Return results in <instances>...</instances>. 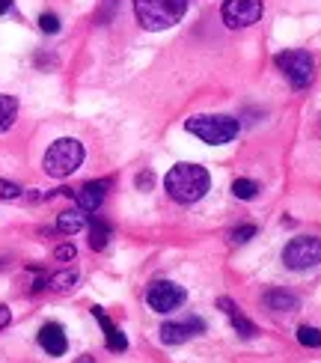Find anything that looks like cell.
<instances>
[{
    "label": "cell",
    "mask_w": 321,
    "mask_h": 363,
    "mask_svg": "<svg viewBox=\"0 0 321 363\" xmlns=\"http://www.w3.org/2000/svg\"><path fill=\"white\" fill-rule=\"evenodd\" d=\"M74 283H78V274H74V271H63V274H54V277L48 280V289H54V292H69Z\"/></svg>",
    "instance_id": "18"
},
{
    "label": "cell",
    "mask_w": 321,
    "mask_h": 363,
    "mask_svg": "<svg viewBox=\"0 0 321 363\" xmlns=\"http://www.w3.org/2000/svg\"><path fill=\"white\" fill-rule=\"evenodd\" d=\"M232 194L238 196V200H253V196L259 194V185H256V182H250V179H235Z\"/></svg>",
    "instance_id": "20"
},
{
    "label": "cell",
    "mask_w": 321,
    "mask_h": 363,
    "mask_svg": "<svg viewBox=\"0 0 321 363\" xmlns=\"http://www.w3.org/2000/svg\"><path fill=\"white\" fill-rule=\"evenodd\" d=\"M107 188H111V182H86V185L81 191H74V203H78L81 211H86V215H93V211L101 208L104 196H107Z\"/></svg>",
    "instance_id": "10"
},
{
    "label": "cell",
    "mask_w": 321,
    "mask_h": 363,
    "mask_svg": "<svg viewBox=\"0 0 321 363\" xmlns=\"http://www.w3.org/2000/svg\"><path fill=\"white\" fill-rule=\"evenodd\" d=\"M185 128L200 138L208 146H223V143H232L238 138V119L235 116H226V113H208V116H191Z\"/></svg>",
    "instance_id": "3"
},
{
    "label": "cell",
    "mask_w": 321,
    "mask_h": 363,
    "mask_svg": "<svg viewBox=\"0 0 321 363\" xmlns=\"http://www.w3.org/2000/svg\"><path fill=\"white\" fill-rule=\"evenodd\" d=\"M298 342L307 345V349H318L321 345V330L312 328V325H300L298 328Z\"/></svg>",
    "instance_id": "17"
},
{
    "label": "cell",
    "mask_w": 321,
    "mask_h": 363,
    "mask_svg": "<svg viewBox=\"0 0 321 363\" xmlns=\"http://www.w3.org/2000/svg\"><path fill=\"white\" fill-rule=\"evenodd\" d=\"M104 345H107L111 352H125V349H128V340H125V334H122L119 328H111V330L104 334Z\"/></svg>",
    "instance_id": "19"
},
{
    "label": "cell",
    "mask_w": 321,
    "mask_h": 363,
    "mask_svg": "<svg viewBox=\"0 0 321 363\" xmlns=\"http://www.w3.org/2000/svg\"><path fill=\"white\" fill-rule=\"evenodd\" d=\"M39 30H42V33H57V30H60V18H57V15L54 12H42L39 15Z\"/></svg>",
    "instance_id": "21"
},
{
    "label": "cell",
    "mask_w": 321,
    "mask_h": 363,
    "mask_svg": "<svg viewBox=\"0 0 321 363\" xmlns=\"http://www.w3.org/2000/svg\"><path fill=\"white\" fill-rule=\"evenodd\" d=\"M86 223H89V215H86V211H81V208H69V211H63V215L57 218V230L63 233V235H74V233H81Z\"/></svg>",
    "instance_id": "13"
},
{
    "label": "cell",
    "mask_w": 321,
    "mask_h": 363,
    "mask_svg": "<svg viewBox=\"0 0 321 363\" xmlns=\"http://www.w3.org/2000/svg\"><path fill=\"white\" fill-rule=\"evenodd\" d=\"M12 9V0H0V15H6Z\"/></svg>",
    "instance_id": "26"
},
{
    "label": "cell",
    "mask_w": 321,
    "mask_h": 363,
    "mask_svg": "<svg viewBox=\"0 0 321 363\" xmlns=\"http://www.w3.org/2000/svg\"><path fill=\"white\" fill-rule=\"evenodd\" d=\"M107 245H111V223H104L98 218H89V247L104 250Z\"/></svg>",
    "instance_id": "15"
},
{
    "label": "cell",
    "mask_w": 321,
    "mask_h": 363,
    "mask_svg": "<svg viewBox=\"0 0 321 363\" xmlns=\"http://www.w3.org/2000/svg\"><path fill=\"white\" fill-rule=\"evenodd\" d=\"M262 0H223L220 6V18L229 30H241V27H250L262 18Z\"/></svg>",
    "instance_id": "8"
},
{
    "label": "cell",
    "mask_w": 321,
    "mask_h": 363,
    "mask_svg": "<svg viewBox=\"0 0 321 363\" xmlns=\"http://www.w3.org/2000/svg\"><path fill=\"white\" fill-rule=\"evenodd\" d=\"M191 0H134V15L146 30H170L185 18Z\"/></svg>",
    "instance_id": "2"
},
{
    "label": "cell",
    "mask_w": 321,
    "mask_h": 363,
    "mask_svg": "<svg viewBox=\"0 0 321 363\" xmlns=\"http://www.w3.org/2000/svg\"><path fill=\"white\" fill-rule=\"evenodd\" d=\"M15 196H21V188L15 182L0 179V200H15Z\"/></svg>",
    "instance_id": "23"
},
{
    "label": "cell",
    "mask_w": 321,
    "mask_h": 363,
    "mask_svg": "<svg viewBox=\"0 0 321 363\" xmlns=\"http://www.w3.org/2000/svg\"><path fill=\"white\" fill-rule=\"evenodd\" d=\"M274 63H277V69L286 74V81L295 89H307L315 78V63L307 51H283L274 57Z\"/></svg>",
    "instance_id": "5"
},
{
    "label": "cell",
    "mask_w": 321,
    "mask_h": 363,
    "mask_svg": "<svg viewBox=\"0 0 321 363\" xmlns=\"http://www.w3.org/2000/svg\"><path fill=\"white\" fill-rule=\"evenodd\" d=\"M283 262H286V268H292V271L315 268L321 262V238H315V235L292 238L286 245V250H283Z\"/></svg>",
    "instance_id": "6"
},
{
    "label": "cell",
    "mask_w": 321,
    "mask_h": 363,
    "mask_svg": "<svg viewBox=\"0 0 321 363\" xmlns=\"http://www.w3.org/2000/svg\"><path fill=\"white\" fill-rule=\"evenodd\" d=\"M164 188L176 203L191 206V203L203 200V196L208 194L211 176H208L205 167H200V164L185 161V164H176V167L164 176Z\"/></svg>",
    "instance_id": "1"
},
{
    "label": "cell",
    "mask_w": 321,
    "mask_h": 363,
    "mask_svg": "<svg viewBox=\"0 0 321 363\" xmlns=\"http://www.w3.org/2000/svg\"><path fill=\"white\" fill-rule=\"evenodd\" d=\"M15 116H18V101L0 93V131H6L15 123Z\"/></svg>",
    "instance_id": "16"
},
{
    "label": "cell",
    "mask_w": 321,
    "mask_h": 363,
    "mask_svg": "<svg viewBox=\"0 0 321 363\" xmlns=\"http://www.w3.org/2000/svg\"><path fill=\"white\" fill-rule=\"evenodd\" d=\"M78 363H96V360H93V357H89V354H86V357H81Z\"/></svg>",
    "instance_id": "27"
},
{
    "label": "cell",
    "mask_w": 321,
    "mask_h": 363,
    "mask_svg": "<svg viewBox=\"0 0 321 363\" xmlns=\"http://www.w3.org/2000/svg\"><path fill=\"white\" fill-rule=\"evenodd\" d=\"M54 259H57V262H69V259H74V247H72V245H60V247L54 250Z\"/></svg>",
    "instance_id": "24"
},
{
    "label": "cell",
    "mask_w": 321,
    "mask_h": 363,
    "mask_svg": "<svg viewBox=\"0 0 321 363\" xmlns=\"http://www.w3.org/2000/svg\"><path fill=\"white\" fill-rule=\"evenodd\" d=\"M218 307L229 315V322H232V328H235V334L241 337V340H250V337H256V325L247 319V315H244L241 310H238V304L232 298H220L218 301Z\"/></svg>",
    "instance_id": "12"
},
{
    "label": "cell",
    "mask_w": 321,
    "mask_h": 363,
    "mask_svg": "<svg viewBox=\"0 0 321 363\" xmlns=\"http://www.w3.org/2000/svg\"><path fill=\"white\" fill-rule=\"evenodd\" d=\"M39 345L45 352H48L51 357H60V354H66L69 349V340H66V330L63 325H57V322H48L42 330H39Z\"/></svg>",
    "instance_id": "11"
},
{
    "label": "cell",
    "mask_w": 321,
    "mask_h": 363,
    "mask_svg": "<svg viewBox=\"0 0 321 363\" xmlns=\"http://www.w3.org/2000/svg\"><path fill=\"white\" fill-rule=\"evenodd\" d=\"M9 322H12V313H9V307H6V304H0V330H4Z\"/></svg>",
    "instance_id": "25"
},
{
    "label": "cell",
    "mask_w": 321,
    "mask_h": 363,
    "mask_svg": "<svg viewBox=\"0 0 321 363\" xmlns=\"http://www.w3.org/2000/svg\"><path fill=\"white\" fill-rule=\"evenodd\" d=\"M188 301V292L173 280H155L146 289V304L155 313H173Z\"/></svg>",
    "instance_id": "7"
},
{
    "label": "cell",
    "mask_w": 321,
    "mask_h": 363,
    "mask_svg": "<svg viewBox=\"0 0 321 363\" xmlns=\"http://www.w3.org/2000/svg\"><path fill=\"white\" fill-rule=\"evenodd\" d=\"M81 164H84V143L74 140V138H60L48 146L42 167L54 179H66V176H72L74 170H78Z\"/></svg>",
    "instance_id": "4"
},
{
    "label": "cell",
    "mask_w": 321,
    "mask_h": 363,
    "mask_svg": "<svg viewBox=\"0 0 321 363\" xmlns=\"http://www.w3.org/2000/svg\"><path fill=\"white\" fill-rule=\"evenodd\" d=\"M298 304L300 301L292 292H283V289H274V292L265 295V307L271 313H292V310H298Z\"/></svg>",
    "instance_id": "14"
},
{
    "label": "cell",
    "mask_w": 321,
    "mask_h": 363,
    "mask_svg": "<svg viewBox=\"0 0 321 363\" xmlns=\"http://www.w3.org/2000/svg\"><path fill=\"white\" fill-rule=\"evenodd\" d=\"M200 334H205V322L191 315V319H181V322H167L161 328V342L164 345H181V342H188Z\"/></svg>",
    "instance_id": "9"
},
{
    "label": "cell",
    "mask_w": 321,
    "mask_h": 363,
    "mask_svg": "<svg viewBox=\"0 0 321 363\" xmlns=\"http://www.w3.org/2000/svg\"><path fill=\"white\" fill-rule=\"evenodd\" d=\"M256 235V226L253 223H244V226H235L232 233H229V238L235 241V245H244V241H250Z\"/></svg>",
    "instance_id": "22"
}]
</instances>
